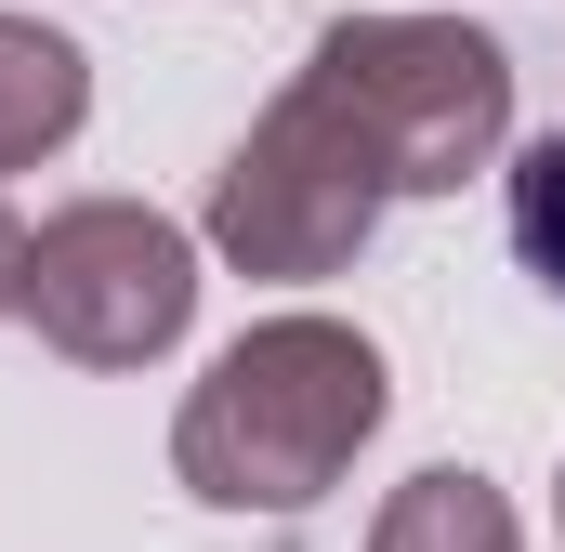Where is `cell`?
Listing matches in <instances>:
<instances>
[{
	"label": "cell",
	"instance_id": "6da1fadb",
	"mask_svg": "<svg viewBox=\"0 0 565 552\" xmlns=\"http://www.w3.org/2000/svg\"><path fill=\"white\" fill-rule=\"evenodd\" d=\"M382 408H395V369L355 316H316V302L250 316L171 408V487L211 513H316L382 434Z\"/></svg>",
	"mask_w": 565,
	"mask_h": 552
},
{
	"label": "cell",
	"instance_id": "7a4b0ae2",
	"mask_svg": "<svg viewBox=\"0 0 565 552\" xmlns=\"http://www.w3.org/2000/svg\"><path fill=\"white\" fill-rule=\"evenodd\" d=\"M302 79L342 106L395 198H460L513 145V53L473 13H329Z\"/></svg>",
	"mask_w": 565,
	"mask_h": 552
},
{
	"label": "cell",
	"instance_id": "3957f363",
	"mask_svg": "<svg viewBox=\"0 0 565 552\" xmlns=\"http://www.w3.org/2000/svg\"><path fill=\"white\" fill-rule=\"evenodd\" d=\"M382 211H395L382 158L342 132V106H329L316 79H289L277 106L224 145V171H211V224H198V237H211V264H237V276L316 289V276H342L369 237H382Z\"/></svg>",
	"mask_w": 565,
	"mask_h": 552
},
{
	"label": "cell",
	"instance_id": "277c9868",
	"mask_svg": "<svg viewBox=\"0 0 565 552\" xmlns=\"http://www.w3.org/2000/svg\"><path fill=\"white\" fill-rule=\"evenodd\" d=\"M66 369H158L198 329V237L145 198H66L26 237V302H13Z\"/></svg>",
	"mask_w": 565,
	"mask_h": 552
},
{
	"label": "cell",
	"instance_id": "5b68a950",
	"mask_svg": "<svg viewBox=\"0 0 565 552\" xmlns=\"http://www.w3.org/2000/svg\"><path fill=\"white\" fill-rule=\"evenodd\" d=\"M93 119V53L40 13H0V171H40Z\"/></svg>",
	"mask_w": 565,
	"mask_h": 552
},
{
	"label": "cell",
	"instance_id": "8992f818",
	"mask_svg": "<svg viewBox=\"0 0 565 552\" xmlns=\"http://www.w3.org/2000/svg\"><path fill=\"white\" fill-rule=\"evenodd\" d=\"M369 552H526V527H513V500L473 460H434V474H408L369 513Z\"/></svg>",
	"mask_w": 565,
	"mask_h": 552
},
{
	"label": "cell",
	"instance_id": "52a82bcc",
	"mask_svg": "<svg viewBox=\"0 0 565 552\" xmlns=\"http://www.w3.org/2000/svg\"><path fill=\"white\" fill-rule=\"evenodd\" d=\"M500 224H513V264L565 302V132L513 145V184H500Z\"/></svg>",
	"mask_w": 565,
	"mask_h": 552
},
{
	"label": "cell",
	"instance_id": "ba28073f",
	"mask_svg": "<svg viewBox=\"0 0 565 552\" xmlns=\"http://www.w3.org/2000/svg\"><path fill=\"white\" fill-rule=\"evenodd\" d=\"M26 302V224H13V198H0V316Z\"/></svg>",
	"mask_w": 565,
	"mask_h": 552
},
{
	"label": "cell",
	"instance_id": "9c48e42d",
	"mask_svg": "<svg viewBox=\"0 0 565 552\" xmlns=\"http://www.w3.org/2000/svg\"><path fill=\"white\" fill-rule=\"evenodd\" d=\"M553 527H565V474H553Z\"/></svg>",
	"mask_w": 565,
	"mask_h": 552
}]
</instances>
